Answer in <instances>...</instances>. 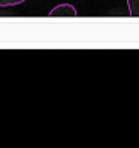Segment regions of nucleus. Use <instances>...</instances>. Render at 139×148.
<instances>
[{
	"label": "nucleus",
	"instance_id": "7ed1b4c3",
	"mask_svg": "<svg viewBox=\"0 0 139 148\" xmlns=\"http://www.w3.org/2000/svg\"><path fill=\"white\" fill-rule=\"evenodd\" d=\"M25 0H0V8H6V6H16L24 3Z\"/></svg>",
	"mask_w": 139,
	"mask_h": 148
},
{
	"label": "nucleus",
	"instance_id": "f03ea898",
	"mask_svg": "<svg viewBox=\"0 0 139 148\" xmlns=\"http://www.w3.org/2000/svg\"><path fill=\"white\" fill-rule=\"evenodd\" d=\"M130 16H139V0H126Z\"/></svg>",
	"mask_w": 139,
	"mask_h": 148
},
{
	"label": "nucleus",
	"instance_id": "f257e3e1",
	"mask_svg": "<svg viewBox=\"0 0 139 148\" xmlns=\"http://www.w3.org/2000/svg\"><path fill=\"white\" fill-rule=\"evenodd\" d=\"M48 16H78V12L73 5L62 3V5H57L55 8H53L48 12Z\"/></svg>",
	"mask_w": 139,
	"mask_h": 148
}]
</instances>
